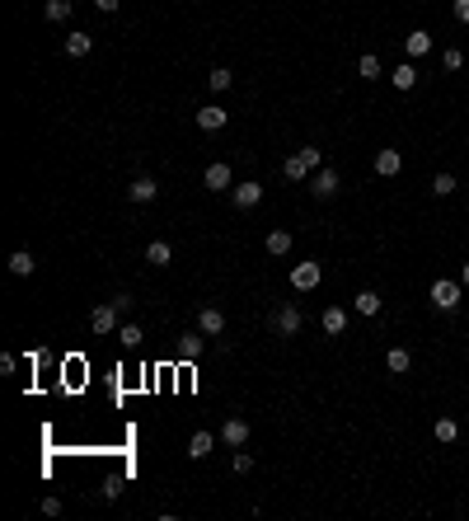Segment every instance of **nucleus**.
Listing matches in <instances>:
<instances>
[{"instance_id":"obj_7","label":"nucleus","mask_w":469,"mask_h":521,"mask_svg":"<svg viewBox=\"0 0 469 521\" xmlns=\"http://www.w3.org/2000/svg\"><path fill=\"white\" fill-rule=\"evenodd\" d=\"M225 123H230V113H225L221 103H207V108H197V127H202V132H221Z\"/></svg>"},{"instance_id":"obj_11","label":"nucleus","mask_w":469,"mask_h":521,"mask_svg":"<svg viewBox=\"0 0 469 521\" xmlns=\"http://www.w3.org/2000/svg\"><path fill=\"white\" fill-rule=\"evenodd\" d=\"M127 197H132V202H155V197H160V183L150 179V174H141V179L127 188Z\"/></svg>"},{"instance_id":"obj_31","label":"nucleus","mask_w":469,"mask_h":521,"mask_svg":"<svg viewBox=\"0 0 469 521\" xmlns=\"http://www.w3.org/2000/svg\"><path fill=\"white\" fill-rule=\"evenodd\" d=\"M441 66H446V71H460V66H465V52H460V47H446V52H441Z\"/></svg>"},{"instance_id":"obj_37","label":"nucleus","mask_w":469,"mask_h":521,"mask_svg":"<svg viewBox=\"0 0 469 521\" xmlns=\"http://www.w3.org/2000/svg\"><path fill=\"white\" fill-rule=\"evenodd\" d=\"M460 287H469V263H465V268H460Z\"/></svg>"},{"instance_id":"obj_9","label":"nucleus","mask_w":469,"mask_h":521,"mask_svg":"<svg viewBox=\"0 0 469 521\" xmlns=\"http://www.w3.org/2000/svg\"><path fill=\"white\" fill-rule=\"evenodd\" d=\"M301 324H305V319H301V310H296V306H282L277 315H272V329H277V334H301Z\"/></svg>"},{"instance_id":"obj_15","label":"nucleus","mask_w":469,"mask_h":521,"mask_svg":"<svg viewBox=\"0 0 469 521\" xmlns=\"http://www.w3.org/2000/svg\"><path fill=\"white\" fill-rule=\"evenodd\" d=\"M390 80H394V90H413L418 85V66L413 61H399V66L390 71Z\"/></svg>"},{"instance_id":"obj_23","label":"nucleus","mask_w":469,"mask_h":521,"mask_svg":"<svg viewBox=\"0 0 469 521\" xmlns=\"http://www.w3.org/2000/svg\"><path fill=\"white\" fill-rule=\"evenodd\" d=\"M343 329H347V310L329 306V310H324V334H343Z\"/></svg>"},{"instance_id":"obj_17","label":"nucleus","mask_w":469,"mask_h":521,"mask_svg":"<svg viewBox=\"0 0 469 521\" xmlns=\"http://www.w3.org/2000/svg\"><path fill=\"white\" fill-rule=\"evenodd\" d=\"M352 310H357L361 319L380 315V296H376V292H357V296H352Z\"/></svg>"},{"instance_id":"obj_16","label":"nucleus","mask_w":469,"mask_h":521,"mask_svg":"<svg viewBox=\"0 0 469 521\" xmlns=\"http://www.w3.org/2000/svg\"><path fill=\"white\" fill-rule=\"evenodd\" d=\"M282 174H287L291 183H305V179H310L314 170H310V165H305V155H301V150H296V155H291L287 165H282Z\"/></svg>"},{"instance_id":"obj_27","label":"nucleus","mask_w":469,"mask_h":521,"mask_svg":"<svg viewBox=\"0 0 469 521\" xmlns=\"http://www.w3.org/2000/svg\"><path fill=\"white\" fill-rule=\"evenodd\" d=\"M455 188H460V183H455V174H436V179H432V193H436V197H450Z\"/></svg>"},{"instance_id":"obj_22","label":"nucleus","mask_w":469,"mask_h":521,"mask_svg":"<svg viewBox=\"0 0 469 521\" xmlns=\"http://www.w3.org/2000/svg\"><path fill=\"white\" fill-rule=\"evenodd\" d=\"M34 268H38V263H34V254H29V249H14L10 254V272H14V277H29Z\"/></svg>"},{"instance_id":"obj_28","label":"nucleus","mask_w":469,"mask_h":521,"mask_svg":"<svg viewBox=\"0 0 469 521\" xmlns=\"http://www.w3.org/2000/svg\"><path fill=\"white\" fill-rule=\"evenodd\" d=\"M357 76H366V80H380V57H376V52H366V57L357 61Z\"/></svg>"},{"instance_id":"obj_30","label":"nucleus","mask_w":469,"mask_h":521,"mask_svg":"<svg viewBox=\"0 0 469 521\" xmlns=\"http://www.w3.org/2000/svg\"><path fill=\"white\" fill-rule=\"evenodd\" d=\"M118 343H123V348H141V329L123 324V329H118Z\"/></svg>"},{"instance_id":"obj_13","label":"nucleus","mask_w":469,"mask_h":521,"mask_svg":"<svg viewBox=\"0 0 469 521\" xmlns=\"http://www.w3.org/2000/svg\"><path fill=\"white\" fill-rule=\"evenodd\" d=\"M403 52H408V57H427V52H432V33H427V29H413V33L403 38Z\"/></svg>"},{"instance_id":"obj_24","label":"nucleus","mask_w":469,"mask_h":521,"mask_svg":"<svg viewBox=\"0 0 469 521\" xmlns=\"http://www.w3.org/2000/svg\"><path fill=\"white\" fill-rule=\"evenodd\" d=\"M385 366H390V371H408V366H413V357H408V348H390V357H385Z\"/></svg>"},{"instance_id":"obj_3","label":"nucleus","mask_w":469,"mask_h":521,"mask_svg":"<svg viewBox=\"0 0 469 521\" xmlns=\"http://www.w3.org/2000/svg\"><path fill=\"white\" fill-rule=\"evenodd\" d=\"M319 277H324L319 263H296V268H291V287H296V292H314Z\"/></svg>"},{"instance_id":"obj_35","label":"nucleus","mask_w":469,"mask_h":521,"mask_svg":"<svg viewBox=\"0 0 469 521\" xmlns=\"http://www.w3.org/2000/svg\"><path fill=\"white\" fill-rule=\"evenodd\" d=\"M43 517H61V502H56V498H43Z\"/></svg>"},{"instance_id":"obj_18","label":"nucleus","mask_w":469,"mask_h":521,"mask_svg":"<svg viewBox=\"0 0 469 521\" xmlns=\"http://www.w3.org/2000/svg\"><path fill=\"white\" fill-rule=\"evenodd\" d=\"M212 446H216V437H212V432H192L188 455H192V460H207V455H212Z\"/></svg>"},{"instance_id":"obj_1","label":"nucleus","mask_w":469,"mask_h":521,"mask_svg":"<svg viewBox=\"0 0 469 521\" xmlns=\"http://www.w3.org/2000/svg\"><path fill=\"white\" fill-rule=\"evenodd\" d=\"M427 296H432L436 310H455V306H460V282H450V277H436Z\"/></svg>"},{"instance_id":"obj_6","label":"nucleus","mask_w":469,"mask_h":521,"mask_svg":"<svg viewBox=\"0 0 469 521\" xmlns=\"http://www.w3.org/2000/svg\"><path fill=\"white\" fill-rule=\"evenodd\" d=\"M197 329L207 334V339H221V334H225V315L216 306H202L197 310Z\"/></svg>"},{"instance_id":"obj_4","label":"nucleus","mask_w":469,"mask_h":521,"mask_svg":"<svg viewBox=\"0 0 469 521\" xmlns=\"http://www.w3.org/2000/svg\"><path fill=\"white\" fill-rule=\"evenodd\" d=\"M230 202H234V207H244V212H249V207H258V202H263V183H258V179L234 183V188H230Z\"/></svg>"},{"instance_id":"obj_14","label":"nucleus","mask_w":469,"mask_h":521,"mask_svg":"<svg viewBox=\"0 0 469 521\" xmlns=\"http://www.w3.org/2000/svg\"><path fill=\"white\" fill-rule=\"evenodd\" d=\"M399 170H403V155H399V150H380V155H376V174H380V179H394Z\"/></svg>"},{"instance_id":"obj_36","label":"nucleus","mask_w":469,"mask_h":521,"mask_svg":"<svg viewBox=\"0 0 469 521\" xmlns=\"http://www.w3.org/2000/svg\"><path fill=\"white\" fill-rule=\"evenodd\" d=\"M118 5H123V0H94V10H99V14H113Z\"/></svg>"},{"instance_id":"obj_34","label":"nucleus","mask_w":469,"mask_h":521,"mask_svg":"<svg viewBox=\"0 0 469 521\" xmlns=\"http://www.w3.org/2000/svg\"><path fill=\"white\" fill-rule=\"evenodd\" d=\"M450 10H455V19H460V24H469V0H455Z\"/></svg>"},{"instance_id":"obj_19","label":"nucleus","mask_w":469,"mask_h":521,"mask_svg":"<svg viewBox=\"0 0 469 521\" xmlns=\"http://www.w3.org/2000/svg\"><path fill=\"white\" fill-rule=\"evenodd\" d=\"M90 52H94L90 33H66V57H90Z\"/></svg>"},{"instance_id":"obj_5","label":"nucleus","mask_w":469,"mask_h":521,"mask_svg":"<svg viewBox=\"0 0 469 521\" xmlns=\"http://www.w3.org/2000/svg\"><path fill=\"white\" fill-rule=\"evenodd\" d=\"M118 319H123V310H118V306L108 301V306H99V310L90 315V329L103 339V334H113V329H118Z\"/></svg>"},{"instance_id":"obj_29","label":"nucleus","mask_w":469,"mask_h":521,"mask_svg":"<svg viewBox=\"0 0 469 521\" xmlns=\"http://www.w3.org/2000/svg\"><path fill=\"white\" fill-rule=\"evenodd\" d=\"M230 80H234L230 71H225V66H216L212 76H207V85H212V94H221V90H230Z\"/></svg>"},{"instance_id":"obj_2","label":"nucleus","mask_w":469,"mask_h":521,"mask_svg":"<svg viewBox=\"0 0 469 521\" xmlns=\"http://www.w3.org/2000/svg\"><path fill=\"white\" fill-rule=\"evenodd\" d=\"M202 183H207L212 193H230V188H234V174H230V165H225V160H216V165H207Z\"/></svg>"},{"instance_id":"obj_10","label":"nucleus","mask_w":469,"mask_h":521,"mask_svg":"<svg viewBox=\"0 0 469 521\" xmlns=\"http://www.w3.org/2000/svg\"><path fill=\"white\" fill-rule=\"evenodd\" d=\"M202 352H207V334H202V329H197V334H183V339H179V357H183V362H197Z\"/></svg>"},{"instance_id":"obj_21","label":"nucleus","mask_w":469,"mask_h":521,"mask_svg":"<svg viewBox=\"0 0 469 521\" xmlns=\"http://www.w3.org/2000/svg\"><path fill=\"white\" fill-rule=\"evenodd\" d=\"M432 437H436V442H441V446H450V442H455V437H460V423H455V418H436Z\"/></svg>"},{"instance_id":"obj_33","label":"nucleus","mask_w":469,"mask_h":521,"mask_svg":"<svg viewBox=\"0 0 469 521\" xmlns=\"http://www.w3.org/2000/svg\"><path fill=\"white\" fill-rule=\"evenodd\" d=\"M113 306H118V310L127 315V310H132V292H118V296H113Z\"/></svg>"},{"instance_id":"obj_20","label":"nucleus","mask_w":469,"mask_h":521,"mask_svg":"<svg viewBox=\"0 0 469 521\" xmlns=\"http://www.w3.org/2000/svg\"><path fill=\"white\" fill-rule=\"evenodd\" d=\"M169 259H174V249H169L165 239H155V244L145 249V263H150V268H169Z\"/></svg>"},{"instance_id":"obj_26","label":"nucleus","mask_w":469,"mask_h":521,"mask_svg":"<svg viewBox=\"0 0 469 521\" xmlns=\"http://www.w3.org/2000/svg\"><path fill=\"white\" fill-rule=\"evenodd\" d=\"M43 14H47V19H52V24L71 19V0H47V5H43Z\"/></svg>"},{"instance_id":"obj_12","label":"nucleus","mask_w":469,"mask_h":521,"mask_svg":"<svg viewBox=\"0 0 469 521\" xmlns=\"http://www.w3.org/2000/svg\"><path fill=\"white\" fill-rule=\"evenodd\" d=\"M221 442H225V446H244V442H249V423H244V418H225Z\"/></svg>"},{"instance_id":"obj_32","label":"nucleus","mask_w":469,"mask_h":521,"mask_svg":"<svg viewBox=\"0 0 469 521\" xmlns=\"http://www.w3.org/2000/svg\"><path fill=\"white\" fill-rule=\"evenodd\" d=\"M234 475H249V470H254V455H249V451H234Z\"/></svg>"},{"instance_id":"obj_25","label":"nucleus","mask_w":469,"mask_h":521,"mask_svg":"<svg viewBox=\"0 0 469 521\" xmlns=\"http://www.w3.org/2000/svg\"><path fill=\"white\" fill-rule=\"evenodd\" d=\"M268 254H277V259H282V254H291V230H272V235H268Z\"/></svg>"},{"instance_id":"obj_8","label":"nucleus","mask_w":469,"mask_h":521,"mask_svg":"<svg viewBox=\"0 0 469 521\" xmlns=\"http://www.w3.org/2000/svg\"><path fill=\"white\" fill-rule=\"evenodd\" d=\"M310 193L314 197H334L338 193V170H314L310 174Z\"/></svg>"}]
</instances>
